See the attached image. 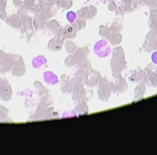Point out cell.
Here are the masks:
<instances>
[{
    "label": "cell",
    "instance_id": "603a6c76",
    "mask_svg": "<svg viewBox=\"0 0 157 155\" xmlns=\"http://www.w3.org/2000/svg\"><path fill=\"white\" fill-rule=\"evenodd\" d=\"M152 60L154 62V63L157 64V52H154L153 55H152Z\"/></svg>",
    "mask_w": 157,
    "mask_h": 155
},
{
    "label": "cell",
    "instance_id": "7c38bea8",
    "mask_svg": "<svg viewBox=\"0 0 157 155\" xmlns=\"http://www.w3.org/2000/svg\"><path fill=\"white\" fill-rule=\"evenodd\" d=\"M47 62V60L44 56L42 55H39L37 57H35L32 61V65L34 68H40L42 65L46 64Z\"/></svg>",
    "mask_w": 157,
    "mask_h": 155
},
{
    "label": "cell",
    "instance_id": "44dd1931",
    "mask_svg": "<svg viewBox=\"0 0 157 155\" xmlns=\"http://www.w3.org/2000/svg\"><path fill=\"white\" fill-rule=\"evenodd\" d=\"M75 24H76V26H77V28H78V29H81V28H83L86 26V21L82 18V19L77 20V22H76Z\"/></svg>",
    "mask_w": 157,
    "mask_h": 155
},
{
    "label": "cell",
    "instance_id": "ba28073f",
    "mask_svg": "<svg viewBox=\"0 0 157 155\" xmlns=\"http://www.w3.org/2000/svg\"><path fill=\"white\" fill-rule=\"evenodd\" d=\"M43 78L45 82L49 85H56L59 83V78L52 72H45L43 74Z\"/></svg>",
    "mask_w": 157,
    "mask_h": 155
},
{
    "label": "cell",
    "instance_id": "6da1fadb",
    "mask_svg": "<svg viewBox=\"0 0 157 155\" xmlns=\"http://www.w3.org/2000/svg\"><path fill=\"white\" fill-rule=\"evenodd\" d=\"M124 67H125V60H124V54L122 49L117 48L114 51L113 59L111 61V68H112L113 75L117 77Z\"/></svg>",
    "mask_w": 157,
    "mask_h": 155
},
{
    "label": "cell",
    "instance_id": "e0dca14e",
    "mask_svg": "<svg viewBox=\"0 0 157 155\" xmlns=\"http://www.w3.org/2000/svg\"><path fill=\"white\" fill-rule=\"evenodd\" d=\"M76 17H77L76 13H75V12H73V11H70V12L66 15V18H67V20H68L70 23H74V22L76 20Z\"/></svg>",
    "mask_w": 157,
    "mask_h": 155
},
{
    "label": "cell",
    "instance_id": "30bf717a",
    "mask_svg": "<svg viewBox=\"0 0 157 155\" xmlns=\"http://www.w3.org/2000/svg\"><path fill=\"white\" fill-rule=\"evenodd\" d=\"M0 97L2 99H4V96H11V89L10 86L8 85V83H6V81H2L0 79Z\"/></svg>",
    "mask_w": 157,
    "mask_h": 155
},
{
    "label": "cell",
    "instance_id": "9c48e42d",
    "mask_svg": "<svg viewBox=\"0 0 157 155\" xmlns=\"http://www.w3.org/2000/svg\"><path fill=\"white\" fill-rule=\"evenodd\" d=\"M6 23L10 25L11 27L15 28H19L22 25V19H20L19 16L17 15H13L9 18L6 19Z\"/></svg>",
    "mask_w": 157,
    "mask_h": 155
},
{
    "label": "cell",
    "instance_id": "277c9868",
    "mask_svg": "<svg viewBox=\"0 0 157 155\" xmlns=\"http://www.w3.org/2000/svg\"><path fill=\"white\" fill-rule=\"evenodd\" d=\"M155 36L156 35L154 32L148 34L145 44L144 45V48L147 51H151L152 50H157V38Z\"/></svg>",
    "mask_w": 157,
    "mask_h": 155
},
{
    "label": "cell",
    "instance_id": "ffe728a7",
    "mask_svg": "<svg viewBox=\"0 0 157 155\" xmlns=\"http://www.w3.org/2000/svg\"><path fill=\"white\" fill-rule=\"evenodd\" d=\"M144 91H145V88L144 86L141 85V86H138L135 90V95L136 96H143L144 94Z\"/></svg>",
    "mask_w": 157,
    "mask_h": 155
},
{
    "label": "cell",
    "instance_id": "2e32d148",
    "mask_svg": "<svg viewBox=\"0 0 157 155\" xmlns=\"http://www.w3.org/2000/svg\"><path fill=\"white\" fill-rule=\"evenodd\" d=\"M6 0H1L0 2V17L3 19H6Z\"/></svg>",
    "mask_w": 157,
    "mask_h": 155
},
{
    "label": "cell",
    "instance_id": "8fae6325",
    "mask_svg": "<svg viewBox=\"0 0 157 155\" xmlns=\"http://www.w3.org/2000/svg\"><path fill=\"white\" fill-rule=\"evenodd\" d=\"M99 79V74L98 72L96 71H91L90 73H88L87 74V78H86V84L88 85H95L98 81Z\"/></svg>",
    "mask_w": 157,
    "mask_h": 155
},
{
    "label": "cell",
    "instance_id": "9a60e30c",
    "mask_svg": "<svg viewBox=\"0 0 157 155\" xmlns=\"http://www.w3.org/2000/svg\"><path fill=\"white\" fill-rule=\"evenodd\" d=\"M111 43L114 45V44H119L121 40V36L120 34H117V33H111V36L109 37V39Z\"/></svg>",
    "mask_w": 157,
    "mask_h": 155
},
{
    "label": "cell",
    "instance_id": "d4e9b609",
    "mask_svg": "<svg viewBox=\"0 0 157 155\" xmlns=\"http://www.w3.org/2000/svg\"><path fill=\"white\" fill-rule=\"evenodd\" d=\"M0 2H1V0H0Z\"/></svg>",
    "mask_w": 157,
    "mask_h": 155
},
{
    "label": "cell",
    "instance_id": "ac0fdd59",
    "mask_svg": "<svg viewBox=\"0 0 157 155\" xmlns=\"http://www.w3.org/2000/svg\"><path fill=\"white\" fill-rule=\"evenodd\" d=\"M65 48H66L67 52L72 53V52H74L75 50V45L74 42H72V41H67L66 44H65Z\"/></svg>",
    "mask_w": 157,
    "mask_h": 155
},
{
    "label": "cell",
    "instance_id": "5b68a950",
    "mask_svg": "<svg viewBox=\"0 0 157 155\" xmlns=\"http://www.w3.org/2000/svg\"><path fill=\"white\" fill-rule=\"evenodd\" d=\"M77 26L76 24H69L67 26H65L63 29H62V33L63 38H75L77 32Z\"/></svg>",
    "mask_w": 157,
    "mask_h": 155
},
{
    "label": "cell",
    "instance_id": "8992f818",
    "mask_svg": "<svg viewBox=\"0 0 157 155\" xmlns=\"http://www.w3.org/2000/svg\"><path fill=\"white\" fill-rule=\"evenodd\" d=\"M97 13V9L94 6H87V7H84L82 9H80L78 11V16L81 18H92Z\"/></svg>",
    "mask_w": 157,
    "mask_h": 155
},
{
    "label": "cell",
    "instance_id": "4fadbf2b",
    "mask_svg": "<svg viewBox=\"0 0 157 155\" xmlns=\"http://www.w3.org/2000/svg\"><path fill=\"white\" fill-rule=\"evenodd\" d=\"M57 5L60 8L67 9L72 6V0H57Z\"/></svg>",
    "mask_w": 157,
    "mask_h": 155
},
{
    "label": "cell",
    "instance_id": "7a4b0ae2",
    "mask_svg": "<svg viewBox=\"0 0 157 155\" xmlns=\"http://www.w3.org/2000/svg\"><path fill=\"white\" fill-rule=\"evenodd\" d=\"M94 51L98 57L104 58V57H107V56H109L110 54L111 49H110V46H109V44L108 43L107 40H101L98 41L95 44Z\"/></svg>",
    "mask_w": 157,
    "mask_h": 155
},
{
    "label": "cell",
    "instance_id": "5bb4252c",
    "mask_svg": "<svg viewBox=\"0 0 157 155\" xmlns=\"http://www.w3.org/2000/svg\"><path fill=\"white\" fill-rule=\"evenodd\" d=\"M99 33H100V35L101 36H103V37H105V38H108V39H109V37L111 36V30H110V28H109L108 27H105V26H102L101 28H100V29H99Z\"/></svg>",
    "mask_w": 157,
    "mask_h": 155
},
{
    "label": "cell",
    "instance_id": "7402d4cb",
    "mask_svg": "<svg viewBox=\"0 0 157 155\" xmlns=\"http://www.w3.org/2000/svg\"><path fill=\"white\" fill-rule=\"evenodd\" d=\"M144 2L149 6V7L157 6V0H144Z\"/></svg>",
    "mask_w": 157,
    "mask_h": 155
},
{
    "label": "cell",
    "instance_id": "cb8c5ba5",
    "mask_svg": "<svg viewBox=\"0 0 157 155\" xmlns=\"http://www.w3.org/2000/svg\"><path fill=\"white\" fill-rule=\"evenodd\" d=\"M155 35H157V28H155Z\"/></svg>",
    "mask_w": 157,
    "mask_h": 155
},
{
    "label": "cell",
    "instance_id": "d6986e66",
    "mask_svg": "<svg viewBox=\"0 0 157 155\" xmlns=\"http://www.w3.org/2000/svg\"><path fill=\"white\" fill-rule=\"evenodd\" d=\"M144 78V74L143 73H136L132 75V80L135 82H141Z\"/></svg>",
    "mask_w": 157,
    "mask_h": 155
},
{
    "label": "cell",
    "instance_id": "3957f363",
    "mask_svg": "<svg viewBox=\"0 0 157 155\" xmlns=\"http://www.w3.org/2000/svg\"><path fill=\"white\" fill-rule=\"evenodd\" d=\"M110 93H111V88L109 83L107 82L106 79H102L99 85V88H98V96L102 100H107L109 96H110Z\"/></svg>",
    "mask_w": 157,
    "mask_h": 155
},
{
    "label": "cell",
    "instance_id": "52a82bcc",
    "mask_svg": "<svg viewBox=\"0 0 157 155\" xmlns=\"http://www.w3.org/2000/svg\"><path fill=\"white\" fill-rule=\"evenodd\" d=\"M63 38L61 39L59 37H55L54 39H52L50 42H49V45H48V48L54 51H60L61 48H62V45H63Z\"/></svg>",
    "mask_w": 157,
    "mask_h": 155
}]
</instances>
